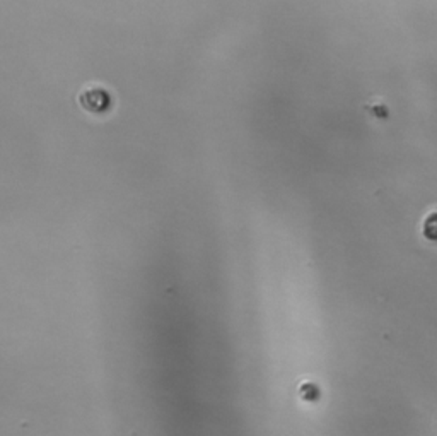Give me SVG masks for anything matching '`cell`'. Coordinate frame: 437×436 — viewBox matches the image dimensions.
Listing matches in <instances>:
<instances>
[{
  "label": "cell",
  "instance_id": "cell-1",
  "mask_svg": "<svg viewBox=\"0 0 437 436\" xmlns=\"http://www.w3.org/2000/svg\"><path fill=\"white\" fill-rule=\"evenodd\" d=\"M79 103L90 113H105L112 108V94L103 86H88L79 94Z\"/></svg>",
  "mask_w": 437,
  "mask_h": 436
},
{
  "label": "cell",
  "instance_id": "cell-2",
  "mask_svg": "<svg viewBox=\"0 0 437 436\" xmlns=\"http://www.w3.org/2000/svg\"><path fill=\"white\" fill-rule=\"evenodd\" d=\"M422 233H424L425 239L437 243V211L429 212V214L424 218Z\"/></svg>",
  "mask_w": 437,
  "mask_h": 436
}]
</instances>
